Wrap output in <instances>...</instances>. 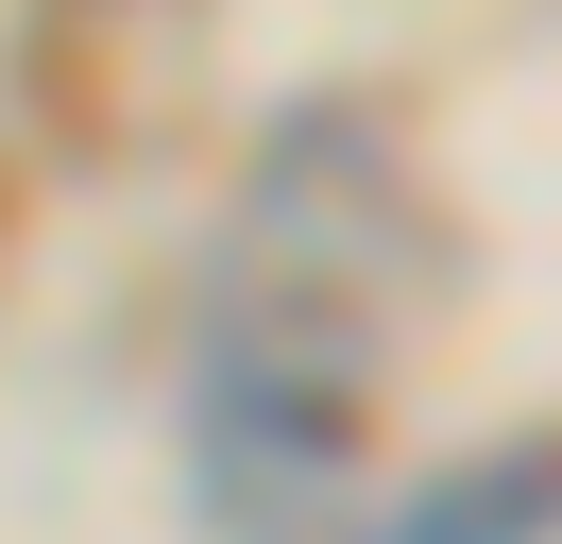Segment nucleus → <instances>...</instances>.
I'll return each mask as SVG.
<instances>
[{
	"mask_svg": "<svg viewBox=\"0 0 562 544\" xmlns=\"http://www.w3.org/2000/svg\"><path fill=\"white\" fill-rule=\"evenodd\" d=\"M528 528H562V460H477V476H443L392 544H528Z\"/></svg>",
	"mask_w": 562,
	"mask_h": 544,
	"instance_id": "obj_1",
	"label": "nucleus"
}]
</instances>
